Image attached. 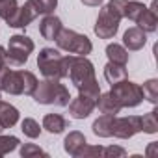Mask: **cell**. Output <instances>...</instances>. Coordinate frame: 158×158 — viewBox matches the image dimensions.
<instances>
[{"label":"cell","mask_w":158,"mask_h":158,"mask_svg":"<svg viewBox=\"0 0 158 158\" xmlns=\"http://www.w3.org/2000/svg\"><path fill=\"white\" fill-rule=\"evenodd\" d=\"M67 58V76L73 86L78 89V95H84L97 102L101 95V86L95 76V65L86 56H65Z\"/></svg>","instance_id":"6da1fadb"},{"label":"cell","mask_w":158,"mask_h":158,"mask_svg":"<svg viewBox=\"0 0 158 158\" xmlns=\"http://www.w3.org/2000/svg\"><path fill=\"white\" fill-rule=\"evenodd\" d=\"M125 4H127V0H110L99 11V17L93 26V32L97 37H101V39L115 37V34L119 30V23L125 17Z\"/></svg>","instance_id":"7a4b0ae2"},{"label":"cell","mask_w":158,"mask_h":158,"mask_svg":"<svg viewBox=\"0 0 158 158\" xmlns=\"http://www.w3.org/2000/svg\"><path fill=\"white\" fill-rule=\"evenodd\" d=\"M37 78L30 71H11L10 65H6L0 71V91L10 95H32Z\"/></svg>","instance_id":"3957f363"},{"label":"cell","mask_w":158,"mask_h":158,"mask_svg":"<svg viewBox=\"0 0 158 158\" xmlns=\"http://www.w3.org/2000/svg\"><path fill=\"white\" fill-rule=\"evenodd\" d=\"M32 97L37 104H54V106H67L71 101L69 89L60 80H52V78H45V80L37 82Z\"/></svg>","instance_id":"277c9868"},{"label":"cell","mask_w":158,"mask_h":158,"mask_svg":"<svg viewBox=\"0 0 158 158\" xmlns=\"http://www.w3.org/2000/svg\"><path fill=\"white\" fill-rule=\"evenodd\" d=\"M37 67L45 78H52V80L67 78V58L61 56L56 48H41L37 54Z\"/></svg>","instance_id":"5b68a950"},{"label":"cell","mask_w":158,"mask_h":158,"mask_svg":"<svg viewBox=\"0 0 158 158\" xmlns=\"http://www.w3.org/2000/svg\"><path fill=\"white\" fill-rule=\"evenodd\" d=\"M54 41H56L60 50H65V52L76 54V56H88L93 50V45H91L88 35L78 34L71 28H61Z\"/></svg>","instance_id":"8992f818"},{"label":"cell","mask_w":158,"mask_h":158,"mask_svg":"<svg viewBox=\"0 0 158 158\" xmlns=\"http://www.w3.org/2000/svg\"><path fill=\"white\" fill-rule=\"evenodd\" d=\"M34 48H35V45H34V41L28 35H24V34L11 35L10 41H8L6 63L10 67H23L28 61V58L34 52Z\"/></svg>","instance_id":"52a82bcc"},{"label":"cell","mask_w":158,"mask_h":158,"mask_svg":"<svg viewBox=\"0 0 158 158\" xmlns=\"http://www.w3.org/2000/svg\"><path fill=\"white\" fill-rule=\"evenodd\" d=\"M110 95L117 101V104L121 108H134L138 104L143 102V93H141V86L130 80H121L117 84L112 86Z\"/></svg>","instance_id":"ba28073f"},{"label":"cell","mask_w":158,"mask_h":158,"mask_svg":"<svg viewBox=\"0 0 158 158\" xmlns=\"http://www.w3.org/2000/svg\"><path fill=\"white\" fill-rule=\"evenodd\" d=\"M138 132H141V117L139 115H127V117L114 115V121H112V136L114 138L128 139Z\"/></svg>","instance_id":"9c48e42d"},{"label":"cell","mask_w":158,"mask_h":158,"mask_svg":"<svg viewBox=\"0 0 158 158\" xmlns=\"http://www.w3.org/2000/svg\"><path fill=\"white\" fill-rule=\"evenodd\" d=\"M69 115L73 119H86L91 115V112L95 110V101L84 97V95H78L76 99L69 101Z\"/></svg>","instance_id":"30bf717a"},{"label":"cell","mask_w":158,"mask_h":158,"mask_svg":"<svg viewBox=\"0 0 158 158\" xmlns=\"http://www.w3.org/2000/svg\"><path fill=\"white\" fill-rule=\"evenodd\" d=\"M61 28H63L61 19L56 17V15H52V13L45 15V17L41 19V23H39V34H41L43 39H47V41H54V39L58 37V34H60Z\"/></svg>","instance_id":"8fae6325"},{"label":"cell","mask_w":158,"mask_h":158,"mask_svg":"<svg viewBox=\"0 0 158 158\" xmlns=\"http://www.w3.org/2000/svg\"><path fill=\"white\" fill-rule=\"evenodd\" d=\"M35 19H37V17H35L34 10L28 6V2H24V6L17 8V11H15L6 23H8V26H11V28H26V26L32 24V21H35Z\"/></svg>","instance_id":"7c38bea8"},{"label":"cell","mask_w":158,"mask_h":158,"mask_svg":"<svg viewBox=\"0 0 158 158\" xmlns=\"http://www.w3.org/2000/svg\"><path fill=\"white\" fill-rule=\"evenodd\" d=\"M145 43H147V34L138 26H132L123 34V47L127 50H139L145 47Z\"/></svg>","instance_id":"4fadbf2b"},{"label":"cell","mask_w":158,"mask_h":158,"mask_svg":"<svg viewBox=\"0 0 158 158\" xmlns=\"http://www.w3.org/2000/svg\"><path fill=\"white\" fill-rule=\"evenodd\" d=\"M19 117H21V114H19V110L13 104L4 102L2 99H0V127H2L4 130L11 128V127H15L19 123Z\"/></svg>","instance_id":"5bb4252c"},{"label":"cell","mask_w":158,"mask_h":158,"mask_svg":"<svg viewBox=\"0 0 158 158\" xmlns=\"http://www.w3.org/2000/svg\"><path fill=\"white\" fill-rule=\"evenodd\" d=\"M136 24H138V28H141L145 34H152V32H156V28H158V17H156L154 2L151 4V8H147V10L141 13V17L136 21Z\"/></svg>","instance_id":"9a60e30c"},{"label":"cell","mask_w":158,"mask_h":158,"mask_svg":"<svg viewBox=\"0 0 158 158\" xmlns=\"http://www.w3.org/2000/svg\"><path fill=\"white\" fill-rule=\"evenodd\" d=\"M67 119L60 114H47L43 117V128L50 134H61L67 128Z\"/></svg>","instance_id":"2e32d148"},{"label":"cell","mask_w":158,"mask_h":158,"mask_svg":"<svg viewBox=\"0 0 158 158\" xmlns=\"http://www.w3.org/2000/svg\"><path fill=\"white\" fill-rule=\"evenodd\" d=\"M95 108H99L101 114H108V115H117L121 112V106L117 104V101L108 93H101L97 102H95Z\"/></svg>","instance_id":"e0dca14e"},{"label":"cell","mask_w":158,"mask_h":158,"mask_svg":"<svg viewBox=\"0 0 158 158\" xmlns=\"http://www.w3.org/2000/svg\"><path fill=\"white\" fill-rule=\"evenodd\" d=\"M84 143H88V141H86V136H84L80 130H73V132H69V134L65 136V139H63V149H65L67 154L74 156L76 151L80 149Z\"/></svg>","instance_id":"ac0fdd59"},{"label":"cell","mask_w":158,"mask_h":158,"mask_svg":"<svg viewBox=\"0 0 158 158\" xmlns=\"http://www.w3.org/2000/svg\"><path fill=\"white\" fill-rule=\"evenodd\" d=\"M104 78H106V82H108L110 86H114V84L125 80V78H127V69H125V65L108 61V63L104 65Z\"/></svg>","instance_id":"d6986e66"},{"label":"cell","mask_w":158,"mask_h":158,"mask_svg":"<svg viewBox=\"0 0 158 158\" xmlns=\"http://www.w3.org/2000/svg\"><path fill=\"white\" fill-rule=\"evenodd\" d=\"M106 56H108V61L119 63V65H127L128 61V50L119 43H110L106 47Z\"/></svg>","instance_id":"ffe728a7"},{"label":"cell","mask_w":158,"mask_h":158,"mask_svg":"<svg viewBox=\"0 0 158 158\" xmlns=\"http://www.w3.org/2000/svg\"><path fill=\"white\" fill-rule=\"evenodd\" d=\"M112 121H114V115H108V114H102L99 119L93 121L91 128H93V134L99 136V138H110L112 136Z\"/></svg>","instance_id":"44dd1931"},{"label":"cell","mask_w":158,"mask_h":158,"mask_svg":"<svg viewBox=\"0 0 158 158\" xmlns=\"http://www.w3.org/2000/svg\"><path fill=\"white\" fill-rule=\"evenodd\" d=\"M26 2H28V6L34 10L35 17H39V15H48V13H52V11L56 10V6H58V0H26Z\"/></svg>","instance_id":"7402d4cb"},{"label":"cell","mask_w":158,"mask_h":158,"mask_svg":"<svg viewBox=\"0 0 158 158\" xmlns=\"http://www.w3.org/2000/svg\"><path fill=\"white\" fill-rule=\"evenodd\" d=\"M145 10H147L145 4L136 2V0H127V4H125V17H127L128 21L136 23V21L141 17V13H143Z\"/></svg>","instance_id":"603a6c76"},{"label":"cell","mask_w":158,"mask_h":158,"mask_svg":"<svg viewBox=\"0 0 158 158\" xmlns=\"http://www.w3.org/2000/svg\"><path fill=\"white\" fill-rule=\"evenodd\" d=\"M21 130H23V134H24L26 138L35 139V138H39V134H41L43 128L39 127V123H37L35 119H32V117H24L23 123H21Z\"/></svg>","instance_id":"cb8c5ba5"},{"label":"cell","mask_w":158,"mask_h":158,"mask_svg":"<svg viewBox=\"0 0 158 158\" xmlns=\"http://www.w3.org/2000/svg\"><path fill=\"white\" fill-rule=\"evenodd\" d=\"M141 93H143V99H147L151 104L158 102V80L156 78H151V80H147L141 86Z\"/></svg>","instance_id":"d4e9b609"},{"label":"cell","mask_w":158,"mask_h":158,"mask_svg":"<svg viewBox=\"0 0 158 158\" xmlns=\"http://www.w3.org/2000/svg\"><path fill=\"white\" fill-rule=\"evenodd\" d=\"M156 110H151L149 114H145L141 117V132L147 134H156L158 132V119H156Z\"/></svg>","instance_id":"484cf974"},{"label":"cell","mask_w":158,"mask_h":158,"mask_svg":"<svg viewBox=\"0 0 158 158\" xmlns=\"http://www.w3.org/2000/svg\"><path fill=\"white\" fill-rule=\"evenodd\" d=\"M102 149L104 147H101V145H88V143H84L80 149L76 151V158H99V156H102Z\"/></svg>","instance_id":"4316f807"},{"label":"cell","mask_w":158,"mask_h":158,"mask_svg":"<svg viewBox=\"0 0 158 158\" xmlns=\"http://www.w3.org/2000/svg\"><path fill=\"white\" fill-rule=\"evenodd\" d=\"M19 138L15 136H0V156H6L11 151H15L19 147Z\"/></svg>","instance_id":"83f0119b"},{"label":"cell","mask_w":158,"mask_h":158,"mask_svg":"<svg viewBox=\"0 0 158 158\" xmlns=\"http://www.w3.org/2000/svg\"><path fill=\"white\" fill-rule=\"evenodd\" d=\"M17 8H19L17 0H0V19L8 21L17 11Z\"/></svg>","instance_id":"f1b7e54d"},{"label":"cell","mask_w":158,"mask_h":158,"mask_svg":"<svg viewBox=\"0 0 158 158\" xmlns=\"http://www.w3.org/2000/svg\"><path fill=\"white\" fill-rule=\"evenodd\" d=\"M21 156L23 158H34V156H48L41 147L34 145V143H24L21 147Z\"/></svg>","instance_id":"f546056e"},{"label":"cell","mask_w":158,"mask_h":158,"mask_svg":"<svg viewBox=\"0 0 158 158\" xmlns=\"http://www.w3.org/2000/svg\"><path fill=\"white\" fill-rule=\"evenodd\" d=\"M102 156H106V158H123V156H127V151L123 147L110 145V147H104L102 149Z\"/></svg>","instance_id":"4dcf8cb0"},{"label":"cell","mask_w":158,"mask_h":158,"mask_svg":"<svg viewBox=\"0 0 158 158\" xmlns=\"http://www.w3.org/2000/svg\"><path fill=\"white\" fill-rule=\"evenodd\" d=\"M6 65H8V63H6V48L0 45V71H2Z\"/></svg>","instance_id":"1f68e13d"},{"label":"cell","mask_w":158,"mask_h":158,"mask_svg":"<svg viewBox=\"0 0 158 158\" xmlns=\"http://www.w3.org/2000/svg\"><path fill=\"white\" fill-rule=\"evenodd\" d=\"M80 2L84 6H89V8H97V6H101L104 2V0H80Z\"/></svg>","instance_id":"d6a6232c"},{"label":"cell","mask_w":158,"mask_h":158,"mask_svg":"<svg viewBox=\"0 0 158 158\" xmlns=\"http://www.w3.org/2000/svg\"><path fill=\"white\" fill-rule=\"evenodd\" d=\"M154 147H156V143H151V147H149V151H147V154H152V152H154Z\"/></svg>","instance_id":"836d02e7"},{"label":"cell","mask_w":158,"mask_h":158,"mask_svg":"<svg viewBox=\"0 0 158 158\" xmlns=\"http://www.w3.org/2000/svg\"><path fill=\"white\" fill-rule=\"evenodd\" d=\"M0 99H2V91H0Z\"/></svg>","instance_id":"e575fe53"},{"label":"cell","mask_w":158,"mask_h":158,"mask_svg":"<svg viewBox=\"0 0 158 158\" xmlns=\"http://www.w3.org/2000/svg\"><path fill=\"white\" fill-rule=\"evenodd\" d=\"M2 130H4V128H2V127H0V132H2Z\"/></svg>","instance_id":"d590c367"}]
</instances>
